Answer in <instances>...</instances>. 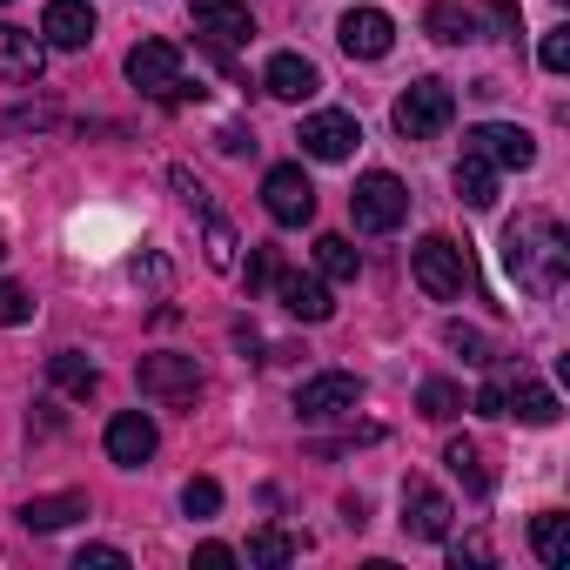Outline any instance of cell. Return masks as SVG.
<instances>
[{
	"mask_svg": "<svg viewBox=\"0 0 570 570\" xmlns=\"http://www.w3.org/2000/svg\"><path fill=\"white\" fill-rule=\"evenodd\" d=\"M75 570H128V550H115V543H88V550L75 557Z\"/></svg>",
	"mask_w": 570,
	"mask_h": 570,
	"instance_id": "34",
	"label": "cell"
},
{
	"mask_svg": "<svg viewBox=\"0 0 570 570\" xmlns=\"http://www.w3.org/2000/svg\"><path fill=\"white\" fill-rule=\"evenodd\" d=\"M75 517H88V497H81V490H68V497H35V503H21V523H28V530H68Z\"/></svg>",
	"mask_w": 570,
	"mask_h": 570,
	"instance_id": "20",
	"label": "cell"
},
{
	"mask_svg": "<svg viewBox=\"0 0 570 570\" xmlns=\"http://www.w3.org/2000/svg\"><path fill=\"white\" fill-rule=\"evenodd\" d=\"M0 8H8V0H0Z\"/></svg>",
	"mask_w": 570,
	"mask_h": 570,
	"instance_id": "40",
	"label": "cell"
},
{
	"mask_svg": "<svg viewBox=\"0 0 570 570\" xmlns=\"http://www.w3.org/2000/svg\"><path fill=\"white\" fill-rule=\"evenodd\" d=\"M135 383H141V396H161V403H195L202 370H195V356H141Z\"/></svg>",
	"mask_w": 570,
	"mask_h": 570,
	"instance_id": "9",
	"label": "cell"
},
{
	"mask_svg": "<svg viewBox=\"0 0 570 570\" xmlns=\"http://www.w3.org/2000/svg\"><path fill=\"white\" fill-rule=\"evenodd\" d=\"M456 195H463L470 208H490V202H497V168H490L483 155H470V148H463V161H456Z\"/></svg>",
	"mask_w": 570,
	"mask_h": 570,
	"instance_id": "24",
	"label": "cell"
},
{
	"mask_svg": "<svg viewBox=\"0 0 570 570\" xmlns=\"http://www.w3.org/2000/svg\"><path fill=\"white\" fill-rule=\"evenodd\" d=\"M262 208H268L282 228H303V222L316 215L309 175H303V168H268V175H262Z\"/></svg>",
	"mask_w": 570,
	"mask_h": 570,
	"instance_id": "7",
	"label": "cell"
},
{
	"mask_svg": "<svg viewBox=\"0 0 570 570\" xmlns=\"http://www.w3.org/2000/svg\"><path fill=\"white\" fill-rule=\"evenodd\" d=\"M537 61H543L550 75H563V68H570V28H550L543 48H537Z\"/></svg>",
	"mask_w": 570,
	"mask_h": 570,
	"instance_id": "33",
	"label": "cell"
},
{
	"mask_svg": "<svg viewBox=\"0 0 570 570\" xmlns=\"http://www.w3.org/2000/svg\"><path fill=\"white\" fill-rule=\"evenodd\" d=\"M356 403H363V383H356L350 370L309 376V383L296 390V416H303V423H336V416H350Z\"/></svg>",
	"mask_w": 570,
	"mask_h": 570,
	"instance_id": "6",
	"label": "cell"
},
{
	"mask_svg": "<svg viewBox=\"0 0 570 570\" xmlns=\"http://www.w3.org/2000/svg\"><path fill=\"white\" fill-rule=\"evenodd\" d=\"M336 41H343L350 61H383V55L396 48V21H390L383 8H350V14L336 21Z\"/></svg>",
	"mask_w": 570,
	"mask_h": 570,
	"instance_id": "8",
	"label": "cell"
},
{
	"mask_svg": "<svg viewBox=\"0 0 570 570\" xmlns=\"http://www.w3.org/2000/svg\"><path fill=\"white\" fill-rule=\"evenodd\" d=\"M181 510H188V517H215V510H222V483H215V476H188V483H181Z\"/></svg>",
	"mask_w": 570,
	"mask_h": 570,
	"instance_id": "30",
	"label": "cell"
},
{
	"mask_svg": "<svg viewBox=\"0 0 570 570\" xmlns=\"http://www.w3.org/2000/svg\"><path fill=\"white\" fill-rule=\"evenodd\" d=\"M503 416H517V423H530V430H550L563 410H557V396H550L543 383L517 376V383H503Z\"/></svg>",
	"mask_w": 570,
	"mask_h": 570,
	"instance_id": "19",
	"label": "cell"
},
{
	"mask_svg": "<svg viewBox=\"0 0 570 570\" xmlns=\"http://www.w3.org/2000/svg\"><path fill=\"white\" fill-rule=\"evenodd\" d=\"M262 88H268L275 101H309V95L323 88V75H316V61H303V55H275V61L262 68Z\"/></svg>",
	"mask_w": 570,
	"mask_h": 570,
	"instance_id": "18",
	"label": "cell"
},
{
	"mask_svg": "<svg viewBox=\"0 0 570 570\" xmlns=\"http://www.w3.org/2000/svg\"><path fill=\"white\" fill-rule=\"evenodd\" d=\"M450 557L456 563H490V543L483 537H463V543H450Z\"/></svg>",
	"mask_w": 570,
	"mask_h": 570,
	"instance_id": "36",
	"label": "cell"
},
{
	"mask_svg": "<svg viewBox=\"0 0 570 570\" xmlns=\"http://www.w3.org/2000/svg\"><path fill=\"white\" fill-rule=\"evenodd\" d=\"M443 463H450V476H456L470 497H483V490H490V463H483V443H470V436H450Z\"/></svg>",
	"mask_w": 570,
	"mask_h": 570,
	"instance_id": "21",
	"label": "cell"
},
{
	"mask_svg": "<svg viewBox=\"0 0 570 570\" xmlns=\"http://www.w3.org/2000/svg\"><path fill=\"white\" fill-rule=\"evenodd\" d=\"M188 14H195V28H202L215 48H242V41H255V14L242 8V0H188Z\"/></svg>",
	"mask_w": 570,
	"mask_h": 570,
	"instance_id": "14",
	"label": "cell"
},
{
	"mask_svg": "<svg viewBox=\"0 0 570 570\" xmlns=\"http://www.w3.org/2000/svg\"><path fill=\"white\" fill-rule=\"evenodd\" d=\"M155 456V423L141 416V410H121L115 423H108V463H121V470H141Z\"/></svg>",
	"mask_w": 570,
	"mask_h": 570,
	"instance_id": "16",
	"label": "cell"
},
{
	"mask_svg": "<svg viewBox=\"0 0 570 570\" xmlns=\"http://www.w3.org/2000/svg\"><path fill=\"white\" fill-rule=\"evenodd\" d=\"M450 517H456V510H450V497H443V490H430L423 476H410V483H403V530H410V537L443 543V537H450Z\"/></svg>",
	"mask_w": 570,
	"mask_h": 570,
	"instance_id": "11",
	"label": "cell"
},
{
	"mask_svg": "<svg viewBox=\"0 0 570 570\" xmlns=\"http://www.w3.org/2000/svg\"><path fill=\"white\" fill-rule=\"evenodd\" d=\"M128 81H135L141 95H155V101H188V95H202V88L181 81V48H175V41H135V48H128Z\"/></svg>",
	"mask_w": 570,
	"mask_h": 570,
	"instance_id": "4",
	"label": "cell"
},
{
	"mask_svg": "<svg viewBox=\"0 0 570 570\" xmlns=\"http://www.w3.org/2000/svg\"><path fill=\"white\" fill-rule=\"evenodd\" d=\"M195 563H202V570H228V563H235V550H228V543H202V550H195Z\"/></svg>",
	"mask_w": 570,
	"mask_h": 570,
	"instance_id": "37",
	"label": "cell"
},
{
	"mask_svg": "<svg viewBox=\"0 0 570 570\" xmlns=\"http://www.w3.org/2000/svg\"><path fill=\"white\" fill-rule=\"evenodd\" d=\"M443 343H450L463 363H476V370H490V363H497V343H490L483 330H470V323H450V330H443Z\"/></svg>",
	"mask_w": 570,
	"mask_h": 570,
	"instance_id": "28",
	"label": "cell"
},
{
	"mask_svg": "<svg viewBox=\"0 0 570 570\" xmlns=\"http://www.w3.org/2000/svg\"><path fill=\"white\" fill-rule=\"evenodd\" d=\"M248 563H262V570L296 563V537H289V530H255V537H248Z\"/></svg>",
	"mask_w": 570,
	"mask_h": 570,
	"instance_id": "27",
	"label": "cell"
},
{
	"mask_svg": "<svg viewBox=\"0 0 570 570\" xmlns=\"http://www.w3.org/2000/svg\"><path fill=\"white\" fill-rule=\"evenodd\" d=\"M95 35H101V28H95V8H88V0H48V14H41V41H48V48L81 55Z\"/></svg>",
	"mask_w": 570,
	"mask_h": 570,
	"instance_id": "13",
	"label": "cell"
},
{
	"mask_svg": "<svg viewBox=\"0 0 570 570\" xmlns=\"http://www.w3.org/2000/svg\"><path fill=\"white\" fill-rule=\"evenodd\" d=\"M48 68V41L28 28H0V81H41Z\"/></svg>",
	"mask_w": 570,
	"mask_h": 570,
	"instance_id": "17",
	"label": "cell"
},
{
	"mask_svg": "<svg viewBox=\"0 0 570 570\" xmlns=\"http://www.w3.org/2000/svg\"><path fill=\"white\" fill-rule=\"evenodd\" d=\"M296 141H303V155H316V161H350L356 141H363V128H356V115H336V108H330V115H309Z\"/></svg>",
	"mask_w": 570,
	"mask_h": 570,
	"instance_id": "12",
	"label": "cell"
},
{
	"mask_svg": "<svg viewBox=\"0 0 570 570\" xmlns=\"http://www.w3.org/2000/svg\"><path fill=\"white\" fill-rule=\"evenodd\" d=\"M530 550H537L543 563H570V517H563V510L530 517Z\"/></svg>",
	"mask_w": 570,
	"mask_h": 570,
	"instance_id": "23",
	"label": "cell"
},
{
	"mask_svg": "<svg viewBox=\"0 0 570 570\" xmlns=\"http://www.w3.org/2000/svg\"><path fill=\"white\" fill-rule=\"evenodd\" d=\"M416 410H423L430 423H450V416H463V390L436 376V383H423V396H416Z\"/></svg>",
	"mask_w": 570,
	"mask_h": 570,
	"instance_id": "29",
	"label": "cell"
},
{
	"mask_svg": "<svg viewBox=\"0 0 570 570\" xmlns=\"http://www.w3.org/2000/svg\"><path fill=\"white\" fill-rule=\"evenodd\" d=\"M423 28H430V41H443V48L476 41V14H470V8H456V0H436V8L423 14Z\"/></svg>",
	"mask_w": 570,
	"mask_h": 570,
	"instance_id": "22",
	"label": "cell"
},
{
	"mask_svg": "<svg viewBox=\"0 0 570 570\" xmlns=\"http://www.w3.org/2000/svg\"><path fill=\"white\" fill-rule=\"evenodd\" d=\"M503 268L517 289L530 296H557L563 275H570V235L550 222V215H517L503 228Z\"/></svg>",
	"mask_w": 570,
	"mask_h": 570,
	"instance_id": "1",
	"label": "cell"
},
{
	"mask_svg": "<svg viewBox=\"0 0 570 570\" xmlns=\"http://www.w3.org/2000/svg\"><path fill=\"white\" fill-rule=\"evenodd\" d=\"M202 255H208V268H222V275H228V268H235V228L208 215V248H202Z\"/></svg>",
	"mask_w": 570,
	"mask_h": 570,
	"instance_id": "31",
	"label": "cell"
},
{
	"mask_svg": "<svg viewBox=\"0 0 570 570\" xmlns=\"http://www.w3.org/2000/svg\"><path fill=\"white\" fill-rule=\"evenodd\" d=\"M0 323H35V296L21 282H0Z\"/></svg>",
	"mask_w": 570,
	"mask_h": 570,
	"instance_id": "32",
	"label": "cell"
},
{
	"mask_svg": "<svg viewBox=\"0 0 570 570\" xmlns=\"http://www.w3.org/2000/svg\"><path fill=\"white\" fill-rule=\"evenodd\" d=\"M410 268H416V282H423V296H436V303H456L463 289H470V255L450 242V235H423L416 248H410Z\"/></svg>",
	"mask_w": 570,
	"mask_h": 570,
	"instance_id": "3",
	"label": "cell"
},
{
	"mask_svg": "<svg viewBox=\"0 0 570 570\" xmlns=\"http://www.w3.org/2000/svg\"><path fill=\"white\" fill-rule=\"evenodd\" d=\"M470 410H483V416H503V383H483V390H476V403H470Z\"/></svg>",
	"mask_w": 570,
	"mask_h": 570,
	"instance_id": "38",
	"label": "cell"
},
{
	"mask_svg": "<svg viewBox=\"0 0 570 570\" xmlns=\"http://www.w3.org/2000/svg\"><path fill=\"white\" fill-rule=\"evenodd\" d=\"M48 370H55V383H61L68 396H95V390H101V370H95L88 356H75V350H61Z\"/></svg>",
	"mask_w": 570,
	"mask_h": 570,
	"instance_id": "26",
	"label": "cell"
},
{
	"mask_svg": "<svg viewBox=\"0 0 570 570\" xmlns=\"http://www.w3.org/2000/svg\"><path fill=\"white\" fill-rule=\"evenodd\" d=\"M390 121H396V135H403V141H436V135L456 121V95H450V81H436V75L410 81V88L396 95Z\"/></svg>",
	"mask_w": 570,
	"mask_h": 570,
	"instance_id": "2",
	"label": "cell"
},
{
	"mask_svg": "<svg viewBox=\"0 0 570 570\" xmlns=\"http://www.w3.org/2000/svg\"><path fill=\"white\" fill-rule=\"evenodd\" d=\"M275 296H282V309H289L296 323H330V316H336L330 289H323L316 275H296V268H289V275L275 268Z\"/></svg>",
	"mask_w": 570,
	"mask_h": 570,
	"instance_id": "15",
	"label": "cell"
},
{
	"mask_svg": "<svg viewBox=\"0 0 570 570\" xmlns=\"http://www.w3.org/2000/svg\"><path fill=\"white\" fill-rule=\"evenodd\" d=\"M350 215H356V228L390 235V228H403V215H410V188H403L390 168H370V175L356 181V195H350Z\"/></svg>",
	"mask_w": 570,
	"mask_h": 570,
	"instance_id": "5",
	"label": "cell"
},
{
	"mask_svg": "<svg viewBox=\"0 0 570 570\" xmlns=\"http://www.w3.org/2000/svg\"><path fill=\"white\" fill-rule=\"evenodd\" d=\"M222 148H228V155H248V148H255V141H248V135H242V128H222Z\"/></svg>",
	"mask_w": 570,
	"mask_h": 570,
	"instance_id": "39",
	"label": "cell"
},
{
	"mask_svg": "<svg viewBox=\"0 0 570 570\" xmlns=\"http://www.w3.org/2000/svg\"><path fill=\"white\" fill-rule=\"evenodd\" d=\"M463 148L483 155L490 168H530V161H537V141H530L523 128H510V121H483V128H470Z\"/></svg>",
	"mask_w": 570,
	"mask_h": 570,
	"instance_id": "10",
	"label": "cell"
},
{
	"mask_svg": "<svg viewBox=\"0 0 570 570\" xmlns=\"http://www.w3.org/2000/svg\"><path fill=\"white\" fill-rule=\"evenodd\" d=\"M316 268H323L330 282H356V275H363V255H356L350 235H323V242H316Z\"/></svg>",
	"mask_w": 570,
	"mask_h": 570,
	"instance_id": "25",
	"label": "cell"
},
{
	"mask_svg": "<svg viewBox=\"0 0 570 570\" xmlns=\"http://www.w3.org/2000/svg\"><path fill=\"white\" fill-rule=\"evenodd\" d=\"M275 282V248H248V289Z\"/></svg>",
	"mask_w": 570,
	"mask_h": 570,
	"instance_id": "35",
	"label": "cell"
}]
</instances>
